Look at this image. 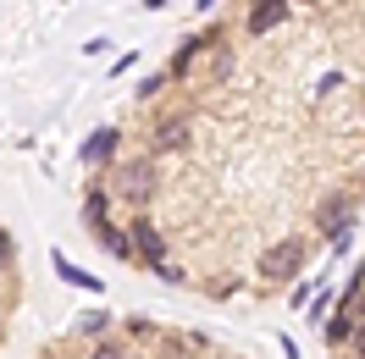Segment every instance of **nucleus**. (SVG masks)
I'll return each mask as SVG.
<instances>
[{
  "mask_svg": "<svg viewBox=\"0 0 365 359\" xmlns=\"http://www.w3.org/2000/svg\"><path fill=\"white\" fill-rule=\"evenodd\" d=\"M128 238H133V254H144L150 271L172 266V260H166V238H160V227L150 222V216H133V222H128Z\"/></svg>",
  "mask_w": 365,
  "mask_h": 359,
  "instance_id": "7ed1b4c3",
  "label": "nucleus"
},
{
  "mask_svg": "<svg viewBox=\"0 0 365 359\" xmlns=\"http://www.w3.org/2000/svg\"><path fill=\"white\" fill-rule=\"evenodd\" d=\"M56 271H61V282H72V288H94V293H100V282H94L89 271H78L72 260H61V254H56Z\"/></svg>",
  "mask_w": 365,
  "mask_h": 359,
  "instance_id": "f8f14e48",
  "label": "nucleus"
},
{
  "mask_svg": "<svg viewBox=\"0 0 365 359\" xmlns=\"http://www.w3.org/2000/svg\"><path fill=\"white\" fill-rule=\"evenodd\" d=\"M288 11H294L288 0H255V11H250V33L260 39V33H272V28H282V23H288Z\"/></svg>",
  "mask_w": 365,
  "mask_h": 359,
  "instance_id": "39448f33",
  "label": "nucleus"
},
{
  "mask_svg": "<svg viewBox=\"0 0 365 359\" xmlns=\"http://www.w3.org/2000/svg\"><path fill=\"white\" fill-rule=\"evenodd\" d=\"M200 50H205V33H194V39H182V45H178V56H172V72L182 78V72H188L194 61H200Z\"/></svg>",
  "mask_w": 365,
  "mask_h": 359,
  "instance_id": "9d476101",
  "label": "nucleus"
},
{
  "mask_svg": "<svg viewBox=\"0 0 365 359\" xmlns=\"http://www.w3.org/2000/svg\"><path fill=\"white\" fill-rule=\"evenodd\" d=\"M304 254H310L304 238H277V244L260 254V276H266V282H294L299 271H304Z\"/></svg>",
  "mask_w": 365,
  "mask_h": 359,
  "instance_id": "f257e3e1",
  "label": "nucleus"
},
{
  "mask_svg": "<svg viewBox=\"0 0 365 359\" xmlns=\"http://www.w3.org/2000/svg\"><path fill=\"white\" fill-rule=\"evenodd\" d=\"M299 6H316V0H299Z\"/></svg>",
  "mask_w": 365,
  "mask_h": 359,
  "instance_id": "a211bd4d",
  "label": "nucleus"
},
{
  "mask_svg": "<svg viewBox=\"0 0 365 359\" xmlns=\"http://www.w3.org/2000/svg\"><path fill=\"white\" fill-rule=\"evenodd\" d=\"M94 232H100V244L111 249L116 260H133V238H128L122 227H111V222H106V227H94Z\"/></svg>",
  "mask_w": 365,
  "mask_h": 359,
  "instance_id": "1a4fd4ad",
  "label": "nucleus"
},
{
  "mask_svg": "<svg viewBox=\"0 0 365 359\" xmlns=\"http://www.w3.org/2000/svg\"><path fill=\"white\" fill-rule=\"evenodd\" d=\"M116 194H128V199L144 210L150 204V194H155V166L150 160H128V166H116V182H111Z\"/></svg>",
  "mask_w": 365,
  "mask_h": 359,
  "instance_id": "f03ea898",
  "label": "nucleus"
},
{
  "mask_svg": "<svg viewBox=\"0 0 365 359\" xmlns=\"http://www.w3.org/2000/svg\"><path fill=\"white\" fill-rule=\"evenodd\" d=\"M106 210H111V194L94 188L89 199H83V222H89V232H94V227H106Z\"/></svg>",
  "mask_w": 365,
  "mask_h": 359,
  "instance_id": "9b49d317",
  "label": "nucleus"
},
{
  "mask_svg": "<svg viewBox=\"0 0 365 359\" xmlns=\"http://www.w3.org/2000/svg\"><path fill=\"white\" fill-rule=\"evenodd\" d=\"M11 254H17V249H11V232H6V227H0V271L11 266Z\"/></svg>",
  "mask_w": 365,
  "mask_h": 359,
  "instance_id": "2eb2a0df",
  "label": "nucleus"
},
{
  "mask_svg": "<svg viewBox=\"0 0 365 359\" xmlns=\"http://www.w3.org/2000/svg\"><path fill=\"white\" fill-rule=\"evenodd\" d=\"M354 321H360V326H365V293H360V315H354Z\"/></svg>",
  "mask_w": 365,
  "mask_h": 359,
  "instance_id": "dca6fc26",
  "label": "nucleus"
},
{
  "mask_svg": "<svg viewBox=\"0 0 365 359\" xmlns=\"http://www.w3.org/2000/svg\"><path fill=\"white\" fill-rule=\"evenodd\" d=\"M354 326H360V321H354V304H338V310L327 315V343H332V348H349V343H354Z\"/></svg>",
  "mask_w": 365,
  "mask_h": 359,
  "instance_id": "0eeeda50",
  "label": "nucleus"
},
{
  "mask_svg": "<svg viewBox=\"0 0 365 359\" xmlns=\"http://www.w3.org/2000/svg\"><path fill=\"white\" fill-rule=\"evenodd\" d=\"M188 138H194V122H188V116H172V122H160V133H155V155L188 150Z\"/></svg>",
  "mask_w": 365,
  "mask_h": 359,
  "instance_id": "423d86ee",
  "label": "nucleus"
},
{
  "mask_svg": "<svg viewBox=\"0 0 365 359\" xmlns=\"http://www.w3.org/2000/svg\"><path fill=\"white\" fill-rule=\"evenodd\" d=\"M89 359H128V348H122V343H94Z\"/></svg>",
  "mask_w": 365,
  "mask_h": 359,
  "instance_id": "4468645a",
  "label": "nucleus"
},
{
  "mask_svg": "<svg viewBox=\"0 0 365 359\" xmlns=\"http://www.w3.org/2000/svg\"><path fill=\"white\" fill-rule=\"evenodd\" d=\"M116 138H122V133H111V128H100V133H94L89 144H83V160H89V166H106V160L116 155Z\"/></svg>",
  "mask_w": 365,
  "mask_h": 359,
  "instance_id": "6e6552de",
  "label": "nucleus"
},
{
  "mask_svg": "<svg viewBox=\"0 0 365 359\" xmlns=\"http://www.w3.org/2000/svg\"><path fill=\"white\" fill-rule=\"evenodd\" d=\"M106 326H111V315H106V310H94V315H83V321H78V332H83V337H100Z\"/></svg>",
  "mask_w": 365,
  "mask_h": 359,
  "instance_id": "ddd939ff",
  "label": "nucleus"
},
{
  "mask_svg": "<svg viewBox=\"0 0 365 359\" xmlns=\"http://www.w3.org/2000/svg\"><path fill=\"white\" fill-rule=\"evenodd\" d=\"M210 6H216V0H200V6H194V11H210Z\"/></svg>",
  "mask_w": 365,
  "mask_h": 359,
  "instance_id": "f3484780",
  "label": "nucleus"
},
{
  "mask_svg": "<svg viewBox=\"0 0 365 359\" xmlns=\"http://www.w3.org/2000/svg\"><path fill=\"white\" fill-rule=\"evenodd\" d=\"M316 227L343 249V244H349V199H327V204H321V216H316Z\"/></svg>",
  "mask_w": 365,
  "mask_h": 359,
  "instance_id": "20e7f679",
  "label": "nucleus"
}]
</instances>
